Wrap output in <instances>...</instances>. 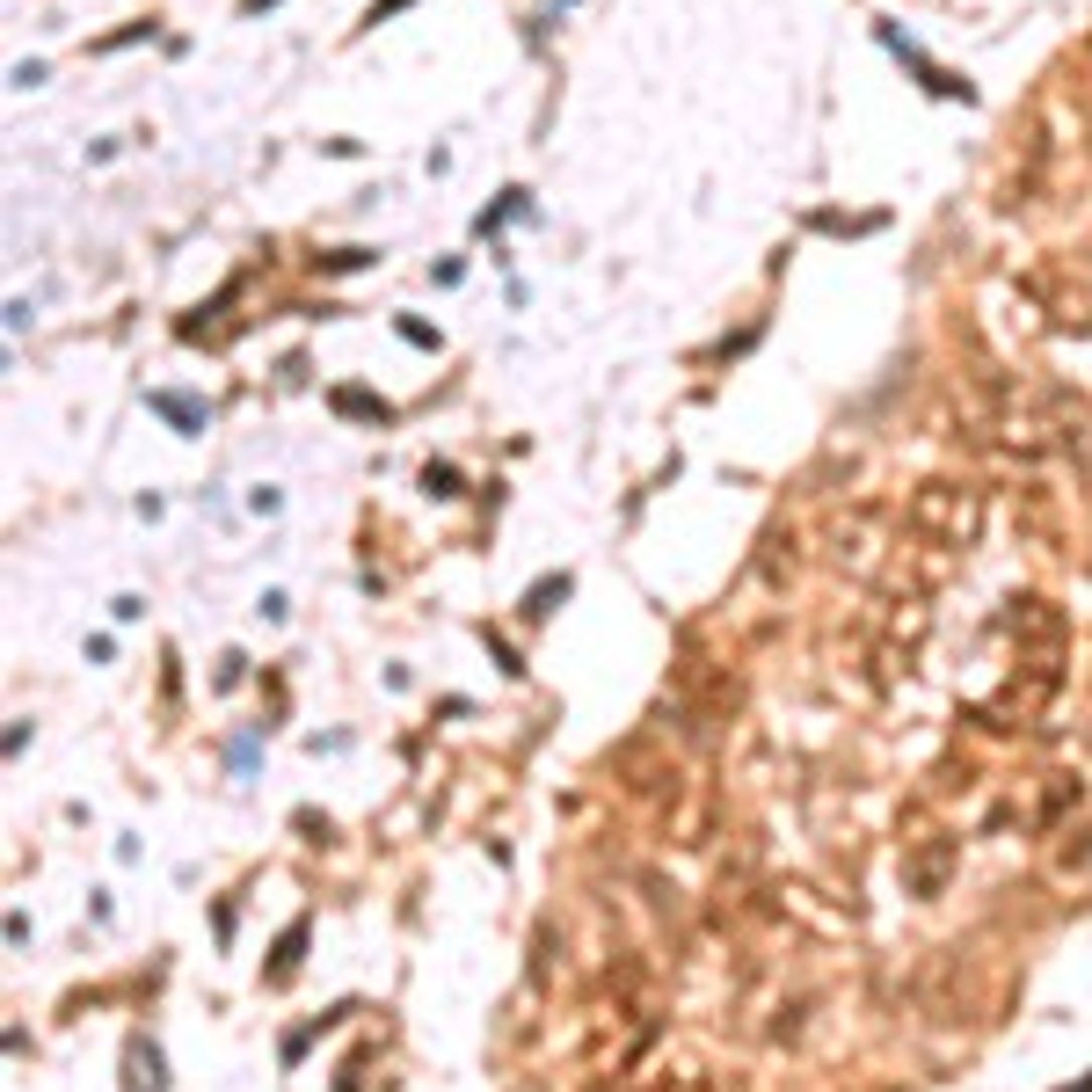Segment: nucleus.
Segmentation results:
<instances>
[{
    "label": "nucleus",
    "instance_id": "obj_17",
    "mask_svg": "<svg viewBox=\"0 0 1092 1092\" xmlns=\"http://www.w3.org/2000/svg\"><path fill=\"white\" fill-rule=\"evenodd\" d=\"M401 8H416V0H371V8H364V29H379V22H394Z\"/></svg>",
    "mask_w": 1092,
    "mask_h": 1092
},
{
    "label": "nucleus",
    "instance_id": "obj_5",
    "mask_svg": "<svg viewBox=\"0 0 1092 1092\" xmlns=\"http://www.w3.org/2000/svg\"><path fill=\"white\" fill-rule=\"evenodd\" d=\"M1005 627H1012L1020 648H1064V612H1056L1049 598H1012Z\"/></svg>",
    "mask_w": 1092,
    "mask_h": 1092
},
{
    "label": "nucleus",
    "instance_id": "obj_1",
    "mask_svg": "<svg viewBox=\"0 0 1092 1092\" xmlns=\"http://www.w3.org/2000/svg\"><path fill=\"white\" fill-rule=\"evenodd\" d=\"M903 524H911V539H940V547L969 554L976 532H983V488H969V481H918L911 503H903Z\"/></svg>",
    "mask_w": 1092,
    "mask_h": 1092
},
{
    "label": "nucleus",
    "instance_id": "obj_2",
    "mask_svg": "<svg viewBox=\"0 0 1092 1092\" xmlns=\"http://www.w3.org/2000/svg\"><path fill=\"white\" fill-rule=\"evenodd\" d=\"M882 532H889V524L874 517V510H845V517L830 524V561L845 576H874V569H882V554H889Z\"/></svg>",
    "mask_w": 1092,
    "mask_h": 1092
},
{
    "label": "nucleus",
    "instance_id": "obj_7",
    "mask_svg": "<svg viewBox=\"0 0 1092 1092\" xmlns=\"http://www.w3.org/2000/svg\"><path fill=\"white\" fill-rule=\"evenodd\" d=\"M1078 794H1085V787H1078V772H1049V779H1042V808H1035V830H1056V823H1064L1071 808H1078Z\"/></svg>",
    "mask_w": 1092,
    "mask_h": 1092
},
{
    "label": "nucleus",
    "instance_id": "obj_15",
    "mask_svg": "<svg viewBox=\"0 0 1092 1092\" xmlns=\"http://www.w3.org/2000/svg\"><path fill=\"white\" fill-rule=\"evenodd\" d=\"M299 947H306V925H292L285 940H277V961H270V983H285V976L299 969Z\"/></svg>",
    "mask_w": 1092,
    "mask_h": 1092
},
{
    "label": "nucleus",
    "instance_id": "obj_8",
    "mask_svg": "<svg viewBox=\"0 0 1092 1092\" xmlns=\"http://www.w3.org/2000/svg\"><path fill=\"white\" fill-rule=\"evenodd\" d=\"M146 409H153V416H168L182 437H197V430H204V401H190V394H168V386H153V394H146Z\"/></svg>",
    "mask_w": 1092,
    "mask_h": 1092
},
{
    "label": "nucleus",
    "instance_id": "obj_14",
    "mask_svg": "<svg viewBox=\"0 0 1092 1092\" xmlns=\"http://www.w3.org/2000/svg\"><path fill=\"white\" fill-rule=\"evenodd\" d=\"M364 263H379V256H371V248H335V256H314L321 277H350V270H364Z\"/></svg>",
    "mask_w": 1092,
    "mask_h": 1092
},
{
    "label": "nucleus",
    "instance_id": "obj_6",
    "mask_svg": "<svg viewBox=\"0 0 1092 1092\" xmlns=\"http://www.w3.org/2000/svg\"><path fill=\"white\" fill-rule=\"evenodd\" d=\"M903 561H911V583L918 590H940L954 569H961V547H940V539H918V547H903Z\"/></svg>",
    "mask_w": 1092,
    "mask_h": 1092
},
{
    "label": "nucleus",
    "instance_id": "obj_9",
    "mask_svg": "<svg viewBox=\"0 0 1092 1092\" xmlns=\"http://www.w3.org/2000/svg\"><path fill=\"white\" fill-rule=\"evenodd\" d=\"M328 409H335V416H350V423H394V401L364 394V386H335V394H328Z\"/></svg>",
    "mask_w": 1092,
    "mask_h": 1092
},
{
    "label": "nucleus",
    "instance_id": "obj_16",
    "mask_svg": "<svg viewBox=\"0 0 1092 1092\" xmlns=\"http://www.w3.org/2000/svg\"><path fill=\"white\" fill-rule=\"evenodd\" d=\"M139 37H153V22H124V29H110V37H96V51H124V44H139Z\"/></svg>",
    "mask_w": 1092,
    "mask_h": 1092
},
{
    "label": "nucleus",
    "instance_id": "obj_13",
    "mask_svg": "<svg viewBox=\"0 0 1092 1092\" xmlns=\"http://www.w3.org/2000/svg\"><path fill=\"white\" fill-rule=\"evenodd\" d=\"M561 598H569V576H547V583H532V598H524V619H547Z\"/></svg>",
    "mask_w": 1092,
    "mask_h": 1092
},
{
    "label": "nucleus",
    "instance_id": "obj_12",
    "mask_svg": "<svg viewBox=\"0 0 1092 1092\" xmlns=\"http://www.w3.org/2000/svg\"><path fill=\"white\" fill-rule=\"evenodd\" d=\"M423 495H430V503H452V495H459V466L430 459V466H423Z\"/></svg>",
    "mask_w": 1092,
    "mask_h": 1092
},
{
    "label": "nucleus",
    "instance_id": "obj_10",
    "mask_svg": "<svg viewBox=\"0 0 1092 1092\" xmlns=\"http://www.w3.org/2000/svg\"><path fill=\"white\" fill-rule=\"evenodd\" d=\"M161 1056H153V1042H132L124 1049V1092H161Z\"/></svg>",
    "mask_w": 1092,
    "mask_h": 1092
},
{
    "label": "nucleus",
    "instance_id": "obj_18",
    "mask_svg": "<svg viewBox=\"0 0 1092 1092\" xmlns=\"http://www.w3.org/2000/svg\"><path fill=\"white\" fill-rule=\"evenodd\" d=\"M401 335H409L416 350H437V328H423V321H401Z\"/></svg>",
    "mask_w": 1092,
    "mask_h": 1092
},
{
    "label": "nucleus",
    "instance_id": "obj_20",
    "mask_svg": "<svg viewBox=\"0 0 1092 1092\" xmlns=\"http://www.w3.org/2000/svg\"><path fill=\"white\" fill-rule=\"evenodd\" d=\"M677 1092H714V1085H707V1078H684V1085H677Z\"/></svg>",
    "mask_w": 1092,
    "mask_h": 1092
},
{
    "label": "nucleus",
    "instance_id": "obj_3",
    "mask_svg": "<svg viewBox=\"0 0 1092 1092\" xmlns=\"http://www.w3.org/2000/svg\"><path fill=\"white\" fill-rule=\"evenodd\" d=\"M954 860H961V837H954V830L918 837V845L903 852V882H911V896H940L947 874H954Z\"/></svg>",
    "mask_w": 1092,
    "mask_h": 1092
},
{
    "label": "nucleus",
    "instance_id": "obj_4",
    "mask_svg": "<svg viewBox=\"0 0 1092 1092\" xmlns=\"http://www.w3.org/2000/svg\"><path fill=\"white\" fill-rule=\"evenodd\" d=\"M751 882H758V837H743L736 860H722V874H714V918H722V925L751 903Z\"/></svg>",
    "mask_w": 1092,
    "mask_h": 1092
},
{
    "label": "nucleus",
    "instance_id": "obj_19",
    "mask_svg": "<svg viewBox=\"0 0 1092 1092\" xmlns=\"http://www.w3.org/2000/svg\"><path fill=\"white\" fill-rule=\"evenodd\" d=\"M263 8H277V0H241V15H263Z\"/></svg>",
    "mask_w": 1092,
    "mask_h": 1092
},
{
    "label": "nucleus",
    "instance_id": "obj_11",
    "mask_svg": "<svg viewBox=\"0 0 1092 1092\" xmlns=\"http://www.w3.org/2000/svg\"><path fill=\"white\" fill-rule=\"evenodd\" d=\"M758 569H765V583H787V576H794V532H765Z\"/></svg>",
    "mask_w": 1092,
    "mask_h": 1092
}]
</instances>
